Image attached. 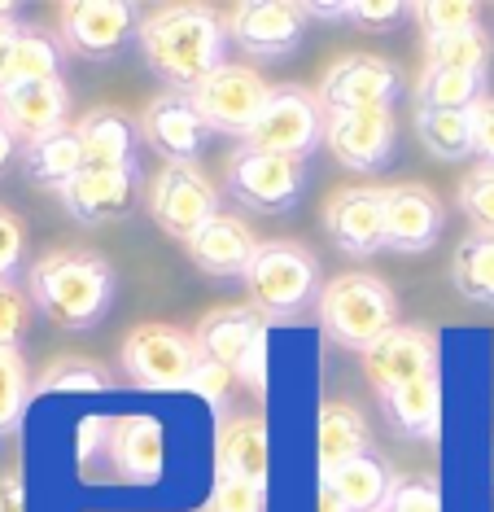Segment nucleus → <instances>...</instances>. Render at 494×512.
I'll return each instance as SVG.
<instances>
[{
  "label": "nucleus",
  "instance_id": "a878e982",
  "mask_svg": "<svg viewBox=\"0 0 494 512\" xmlns=\"http://www.w3.org/2000/svg\"><path fill=\"white\" fill-rule=\"evenodd\" d=\"M385 416L398 434L407 438H438L442 429V381L438 372H425V377H411L403 386H394L390 394H381Z\"/></svg>",
  "mask_w": 494,
  "mask_h": 512
},
{
  "label": "nucleus",
  "instance_id": "c9c22d12",
  "mask_svg": "<svg viewBox=\"0 0 494 512\" xmlns=\"http://www.w3.org/2000/svg\"><path fill=\"white\" fill-rule=\"evenodd\" d=\"M460 211L473 219L477 237H494V162H481L460 184Z\"/></svg>",
  "mask_w": 494,
  "mask_h": 512
},
{
  "label": "nucleus",
  "instance_id": "7ed1b4c3",
  "mask_svg": "<svg viewBox=\"0 0 494 512\" xmlns=\"http://www.w3.org/2000/svg\"><path fill=\"white\" fill-rule=\"evenodd\" d=\"M241 281H245V294H250L254 311L267 320L302 316L324 294L320 259L307 246H298V241H263Z\"/></svg>",
  "mask_w": 494,
  "mask_h": 512
},
{
  "label": "nucleus",
  "instance_id": "b1692460",
  "mask_svg": "<svg viewBox=\"0 0 494 512\" xmlns=\"http://www.w3.org/2000/svg\"><path fill=\"white\" fill-rule=\"evenodd\" d=\"M75 136H79V149H84V167H132L136 162L140 127L114 106L88 110L75 123Z\"/></svg>",
  "mask_w": 494,
  "mask_h": 512
},
{
  "label": "nucleus",
  "instance_id": "ea45409f",
  "mask_svg": "<svg viewBox=\"0 0 494 512\" xmlns=\"http://www.w3.org/2000/svg\"><path fill=\"white\" fill-rule=\"evenodd\" d=\"M232 381H237V372L232 368H223L215 364V359H197V372H193V381H188V390H197L210 407H223L228 403V394H232Z\"/></svg>",
  "mask_w": 494,
  "mask_h": 512
},
{
  "label": "nucleus",
  "instance_id": "9d476101",
  "mask_svg": "<svg viewBox=\"0 0 494 512\" xmlns=\"http://www.w3.org/2000/svg\"><path fill=\"white\" fill-rule=\"evenodd\" d=\"M272 88L263 84V75L250 66H219L202 88L193 92V106L206 119L210 132H228V136H250V127L258 123Z\"/></svg>",
  "mask_w": 494,
  "mask_h": 512
},
{
  "label": "nucleus",
  "instance_id": "58836bf2",
  "mask_svg": "<svg viewBox=\"0 0 494 512\" xmlns=\"http://www.w3.org/2000/svg\"><path fill=\"white\" fill-rule=\"evenodd\" d=\"M105 386H110V377H105L97 364L66 359V364H53L49 372H44L35 390H105Z\"/></svg>",
  "mask_w": 494,
  "mask_h": 512
},
{
  "label": "nucleus",
  "instance_id": "8fccbe9b",
  "mask_svg": "<svg viewBox=\"0 0 494 512\" xmlns=\"http://www.w3.org/2000/svg\"><path fill=\"white\" fill-rule=\"evenodd\" d=\"M490 482H494V442H490Z\"/></svg>",
  "mask_w": 494,
  "mask_h": 512
},
{
  "label": "nucleus",
  "instance_id": "2eb2a0df",
  "mask_svg": "<svg viewBox=\"0 0 494 512\" xmlns=\"http://www.w3.org/2000/svg\"><path fill=\"white\" fill-rule=\"evenodd\" d=\"M140 136H145L149 149L167 158L171 167H197L210 127H206L202 114H197L193 97L167 92V97L149 101L145 114H140Z\"/></svg>",
  "mask_w": 494,
  "mask_h": 512
},
{
  "label": "nucleus",
  "instance_id": "2f4dec72",
  "mask_svg": "<svg viewBox=\"0 0 494 512\" xmlns=\"http://www.w3.org/2000/svg\"><path fill=\"white\" fill-rule=\"evenodd\" d=\"M490 53L494 44L481 27H468L451 40H438V44H425V71H473V75H486L490 71Z\"/></svg>",
  "mask_w": 494,
  "mask_h": 512
},
{
  "label": "nucleus",
  "instance_id": "49530a36",
  "mask_svg": "<svg viewBox=\"0 0 494 512\" xmlns=\"http://www.w3.org/2000/svg\"><path fill=\"white\" fill-rule=\"evenodd\" d=\"M22 31L14 27V18L0 22V88H5V75H9V57H14V44H18Z\"/></svg>",
  "mask_w": 494,
  "mask_h": 512
},
{
  "label": "nucleus",
  "instance_id": "4c0bfd02",
  "mask_svg": "<svg viewBox=\"0 0 494 512\" xmlns=\"http://www.w3.org/2000/svg\"><path fill=\"white\" fill-rule=\"evenodd\" d=\"M267 499L258 486L241 482V477L215 473V491H210V508L206 512H263Z\"/></svg>",
  "mask_w": 494,
  "mask_h": 512
},
{
  "label": "nucleus",
  "instance_id": "4be33fe9",
  "mask_svg": "<svg viewBox=\"0 0 494 512\" xmlns=\"http://www.w3.org/2000/svg\"><path fill=\"white\" fill-rule=\"evenodd\" d=\"M110 464L123 482L154 486L162 477V425L154 416H119L110 425Z\"/></svg>",
  "mask_w": 494,
  "mask_h": 512
},
{
  "label": "nucleus",
  "instance_id": "0eeeda50",
  "mask_svg": "<svg viewBox=\"0 0 494 512\" xmlns=\"http://www.w3.org/2000/svg\"><path fill=\"white\" fill-rule=\"evenodd\" d=\"M145 206L154 224L175 241H188L197 228H206L219 215V193L202 176V167H162L145 189Z\"/></svg>",
  "mask_w": 494,
  "mask_h": 512
},
{
  "label": "nucleus",
  "instance_id": "473e14b6",
  "mask_svg": "<svg viewBox=\"0 0 494 512\" xmlns=\"http://www.w3.org/2000/svg\"><path fill=\"white\" fill-rule=\"evenodd\" d=\"M481 97H486V75H473V71L420 75V106L429 110H473Z\"/></svg>",
  "mask_w": 494,
  "mask_h": 512
},
{
  "label": "nucleus",
  "instance_id": "6ab92c4d",
  "mask_svg": "<svg viewBox=\"0 0 494 512\" xmlns=\"http://www.w3.org/2000/svg\"><path fill=\"white\" fill-rule=\"evenodd\" d=\"M446 211L438 193L425 184H394L390 206H385V250L398 254H420L442 237Z\"/></svg>",
  "mask_w": 494,
  "mask_h": 512
},
{
  "label": "nucleus",
  "instance_id": "a18cd8bd",
  "mask_svg": "<svg viewBox=\"0 0 494 512\" xmlns=\"http://www.w3.org/2000/svg\"><path fill=\"white\" fill-rule=\"evenodd\" d=\"M0 512H27V486L18 469L0 473Z\"/></svg>",
  "mask_w": 494,
  "mask_h": 512
},
{
  "label": "nucleus",
  "instance_id": "393cba45",
  "mask_svg": "<svg viewBox=\"0 0 494 512\" xmlns=\"http://www.w3.org/2000/svg\"><path fill=\"white\" fill-rule=\"evenodd\" d=\"M219 473L241 477L263 491L267 473H272V442H267V425L258 416H241L219 429Z\"/></svg>",
  "mask_w": 494,
  "mask_h": 512
},
{
  "label": "nucleus",
  "instance_id": "aec40b11",
  "mask_svg": "<svg viewBox=\"0 0 494 512\" xmlns=\"http://www.w3.org/2000/svg\"><path fill=\"white\" fill-rule=\"evenodd\" d=\"M66 114H70V88L62 84V79L0 92V119H5L9 132L22 136L27 145L40 141V136L62 132Z\"/></svg>",
  "mask_w": 494,
  "mask_h": 512
},
{
  "label": "nucleus",
  "instance_id": "37998d69",
  "mask_svg": "<svg viewBox=\"0 0 494 512\" xmlns=\"http://www.w3.org/2000/svg\"><path fill=\"white\" fill-rule=\"evenodd\" d=\"M473 154L481 162H494V97H486L473 106Z\"/></svg>",
  "mask_w": 494,
  "mask_h": 512
},
{
  "label": "nucleus",
  "instance_id": "c03bdc74",
  "mask_svg": "<svg viewBox=\"0 0 494 512\" xmlns=\"http://www.w3.org/2000/svg\"><path fill=\"white\" fill-rule=\"evenodd\" d=\"M403 14H407V5H398V0H350L346 5V18L368 22V27H385V22H394Z\"/></svg>",
  "mask_w": 494,
  "mask_h": 512
},
{
  "label": "nucleus",
  "instance_id": "5701e85b",
  "mask_svg": "<svg viewBox=\"0 0 494 512\" xmlns=\"http://www.w3.org/2000/svg\"><path fill=\"white\" fill-rule=\"evenodd\" d=\"M372 456V429L350 403H324L320 421H315V469L320 477L337 473L341 464Z\"/></svg>",
  "mask_w": 494,
  "mask_h": 512
},
{
  "label": "nucleus",
  "instance_id": "f03ea898",
  "mask_svg": "<svg viewBox=\"0 0 494 512\" xmlns=\"http://www.w3.org/2000/svg\"><path fill=\"white\" fill-rule=\"evenodd\" d=\"M31 298L57 329H92L114 298V272L92 250H53L31 267Z\"/></svg>",
  "mask_w": 494,
  "mask_h": 512
},
{
  "label": "nucleus",
  "instance_id": "de8ad7c7",
  "mask_svg": "<svg viewBox=\"0 0 494 512\" xmlns=\"http://www.w3.org/2000/svg\"><path fill=\"white\" fill-rule=\"evenodd\" d=\"M315 512H346V504H341L328 482H320V491H315Z\"/></svg>",
  "mask_w": 494,
  "mask_h": 512
},
{
  "label": "nucleus",
  "instance_id": "ddd939ff",
  "mask_svg": "<svg viewBox=\"0 0 494 512\" xmlns=\"http://www.w3.org/2000/svg\"><path fill=\"white\" fill-rule=\"evenodd\" d=\"M394 110H324V141L350 171H381L394 154Z\"/></svg>",
  "mask_w": 494,
  "mask_h": 512
},
{
  "label": "nucleus",
  "instance_id": "cd10ccee",
  "mask_svg": "<svg viewBox=\"0 0 494 512\" xmlns=\"http://www.w3.org/2000/svg\"><path fill=\"white\" fill-rule=\"evenodd\" d=\"M320 482L333 486L337 499L346 504V512H381L385 499H390V491H394L390 469H385L376 456H359V460L341 464L337 473L320 477Z\"/></svg>",
  "mask_w": 494,
  "mask_h": 512
},
{
  "label": "nucleus",
  "instance_id": "3c124183",
  "mask_svg": "<svg viewBox=\"0 0 494 512\" xmlns=\"http://www.w3.org/2000/svg\"><path fill=\"white\" fill-rule=\"evenodd\" d=\"M381 512H390V508H381Z\"/></svg>",
  "mask_w": 494,
  "mask_h": 512
},
{
  "label": "nucleus",
  "instance_id": "f3484780",
  "mask_svg": "<svg viewBox=\"0 0 494 512\" xmlns=\"http://www.w3.org/2000/svg\"><path fill=\"white\" fill-rule=\"evenodd\" d=\"M363 372H368L376 394H390L411 377L438 372V337L420 329V324H394L390 333L376 337L363 351Z\"/></svg>",
  "mask_w": 494,
  "mask_h": 512
},
{
  "label": "nucleus",
  "instance_id": "7c9ffc66",
  "mask_svg": "<svg viewBox=\"0 0 494 512\" xmlns=\"http://www.w3.org/2000/svg\"><path fill=\"white\" fill-rule=\"evenodd\" d=\"M57 66H62V53L57 44L44 36V31H22L18 44H14V57H9V75H5V88H27V84H49L57 79Z\"/></svg>",
  "mask_w": 494,
  "mask_h": 512
},
{
  "label": "nucleus",
  "instance_id": "9b49d317",
  "mask_svg": "<svg viewBox=\"0 0 494 512\" xmlns=\"http://www.w3.org/2000/svg\"><path fill=\"white\" fill-rule=\"evenodd\" d=\"M136 9L127 0H75L62 5V40L88 62H110L136 36Z\"/></svg>",
  "mask_w": 494,
  "mask_h": 512
},
{
  "label": "nucleus",
  "instance_id": "dca6fc26",
  "mask_svg": "<svg viewBox=\"0 0 494 512\" xmlns=\"http://www.w3.org/2000/svg\"><path fill=\"white\" fill-rule=\"evenodd\" d=\"M228 31L237 49H245L250 57H285L298 49L302 31H307V14L289 0H245V5L228 9Z\"/></svg>",
  "mask_w": 494,
  "mask_h": 512
},
{
  "label": "nucleus",
  "instance_id": "4468645a",
  "mask_svg": "<svg viewBox=\"0 0 494 512\" xmlns=\"http://www.w3.org/2000/svg\"><path fill=\"white\" fill-rule=\"evenodd\" d=\"M385 206H390V189H376V184H355V189L328 197L324 228L337 241V250L355 259L385 250Z\"/></svg>",
  "mask_w": 494,
  "mask_h": 512
},
{
  "label": "nucleus",
  "instance_id": "39448f33",
  "mask_svg": "<svg viewBox=\"0 0 494 512\" xmlns=\"http://www.w3.org/2000/svg\"><path fill=\"white\" fill-rule=\"evenodd\" d=\"M123 372L140 390H184L197 372L193 333H180L175 324H140L123 337Z\"/></svg>",
  "mask_w": 494,
  "mask_h": 512
},
{
  "label": "nucleus",
  "instance_id": "f704fd0d",
  "mask_svg": "<svg viewBox=\"0 0 494 512\" xmlns=\"http://www.w3.org/2000/svg\"><path fill=\"white\" fill-rule=\"evenodd\" d=\"M31 399V377L18 351H0V434L18 429Z\"/></svg>",
  "mask_w": 494,
  "mask_h": 512
},
{
  "label": "nucleus",
  "instance_id": "e433bc0d",
  "mask_svg": "<svg viewBox=\"0 0 494 512\" xmlns=\"http://www.w3.org/2000/svg\"><path fill=\"white\" fill-rule=\"evenodd\" d=\"M31 324V298L14 281H0V351H18Z\"/></svg>",
  "mask_w": 494,
  "mask_h": 512
},
{
  "label": "nucleus",
  "instance_id": "bb28decb",
  "mask_svg": "<svg viewBox=\"0 0 494 512\" xmlns=\"http://www.w3.org/2000/svg\"><path fill=\"white\" fill-rule=\"evenodd\" d=\"M22 167L35 184H49V189H66L70 180L84 171V149H79L75 127H62L53 136H40L22 149Z\"/></svg>",
  "mask_w": 494,
  "mask_h": 512
},
{
  "label": "nucleus",
  "instance_id": "20e7f679",
  "mask_svg": "<svg viewBox=\"0 0 494 512\" xmlns=\"http://www.w3.org/2000/svg\"><path fill=\"white\" fill-rule=\"evenodd\" d=\"M320 329L333 337L337 346H350V351H368L376 337H385L398 320V298L385 281H376L368 272H350V276H333L324 285L320 302Z\"/></svg>",
  "mask_w": 494,
  "mask_h": 512
},
{
  "label": "nucleus",
  "instance_id": "6e6552de",
  "mask_svg": "<svg viewBox=\"0 0 494 512\" xmlns=\"http://www.w3.org/2000/svg\"><path fill=\"white\" fill-rule=\"evenodd\" d=\"M228 193L241 206L263 215H285L302 202L307 193V171L298 158H280V154H258V149H241L228 162Z\"/></svg>",
  "mask_w": 494,
  "mask_h": 512
},
{
  "label": "nucleus",
  "instance_id": "412c9836",
  "mask_svg": "<svg viewBox=\"0 0 494 512\" xmlns=\"http://www.w3.org/2000/svg\"><path fill=\"white\" fill-rule=\"evenodd\" d=\"M184 246H188V259L210 276H245V267L254 263V254L263 241H254V232L245 228V219L219 211L206 228H197Z\"/></svg>",
  "mask_w": 494,
  "mask_h": 512
},
{
  "label": "nucleus",
  "instance_id": "1a4fd4ad",
  "mask_svg": "<svg viewBox=\"0 0 494 512\" xmlns=\"http://www.w3.org/2000/svg\"><path fill=\"white\" fill-rule=\"evenodd\" d=\"M197 351L237 377L263 386V316L254 307H219L206 311L193 329Z\"/></svg>",
  "mask_w": 494,
  "mask_h": 512
},
{
  "label": "nucleus",
  "instance_id": "09e8293b",
  "mask_svg": "<svg viewBox=\"0 0 494 512\" xmlns=\"http://www.w3.org/2000/svg\"><path fill=\"white\" fill-rule=\"evenodd\" d=\"M14 154H18V136L5 127V119H0V171L14 162Z\"/></svg>",
  "mask_w": 494,
  "mask_h": 512
},
{
  "label": "nucleus",
  "instance_id": "423d86ee",
  "mask_svg": "<svg viewBox=\"0 0 494 512\" xmlns=\"http://www.w3.org/2000/svg\"><path fill=\"white\" fill-rule=\"evenodd\" d=\"M324 141V106L307 88H272L258 123L245 136V149L280 158H307Z\"/></svg>",
  "mask_w": 494,
  "mask_h": 512
},
{
  "label": "nucleus",
  "instance_id": "f257e3e1",
  "mask_svg": "<svg viewBox=\"0 0 494 512\" xmlns=\"http://www.w3.org/2000/svg\"><path fill=\"white\" fill-rule=\"evenodd\" d=\"M140 53L158 79L193 97L223 66V27L202 5H162L136 31Z\"/></svg>",
  "mask_w": 494,
  "mask_h": 512
},
{
  "label": "nucleus",
  "instance_id": "a211bd4d",
  "mask_svg": "<svg viewBox=\"0 0 494 512\" xmlns=\"http://www.w3.org/2000/svg\"><path fill=\"white\" fill-rule=\"evenodd\" d=\"M136 189V162L132 167H84L62 189V202L70 219H79V224H110V219H123L136 206Z\"/></svg>",
  "mask_w": 494,
  "mask_h": 512
},
{
  "label": "nucleus",
  "instance_id": "72a5a7b5",
  "mask_svg": "<svg viewBox=\"0 0 494 512\" xmlns=\"http://www.w3.org/2000/svg\"><path fill=\"white\" fill-rule=\"evenodd\" d=\"M411 14L425 27V44L451 40L477 27V5H468V0H425V5H411Z\"/></svg>",
  "mask_w": 494,
  "mask_h": 512
},
{
  "label": "nucleus",
  "instance_id": "f8f14e48",
  "mask_svg": "<svg viewBox=\"0 0 494 512\" xmlns=\"http://www.w3.org/2000/svg\"><path fill=\"white\" fill-rule=\"evenodd\" d=\"M403 92V71L385 57L355 53L341 57L320 84V106L324 110H390Z\"/></svg>",
  "mask_w": 494,
  "mask_h": 512
},
{
  "label": "nucleus",
  "instance_id": "c756f323",
  "mask_svg": "<svg viewBox=\"0 0 494 512\" xmlns=\"http://www.w3.org/2000/svg\"><path fill=\"white\" fill-rule=\"evenodd\" d=\"M451 281L468 302L494 307V237L460 241V250L451 259Z\"/></svg>",
  "mask_w": 494,
  "mask_h": 512
},
{
  "label": "nucleus",
  "instance_id": "a19ab883",
  "mask_svg": "<svg viewBox=\"0 0 494 512\" xmlns=\"http://www.w3.org/2000/svg\"><path fill=\"white\" fill-rule=\"evenodd\" d=\"M390 512H442V499L433 491V482H398L390 499H385Z\"/></svg>",
  "mask_w": 494,
  "mask_h": 512
},
{
  "label": "nucleus",
  "instance_id": "79ce46f5",
  "mask_svg": "<svg viewBox=\"0 0 494 512\" xmlns=\"http://www.w3.org/2000/svg\"><path fill=\"white\" fill-rule=\"evenodd\" d=\"M22 250H27V232H22L18 215H9L5 206H0V281H9V276L18 272Z\"/></svg>",
  "mask_w": 494,
  "mask_h": 512
},
{
  "label": "nucleus",
  "instance_id": "c85d7f7f",
  "mask_svg": "<svg viewBox=\"0 0 494 512\" xmlns=\"http://www.w3.org/2000/svg\"><path fill=\"white\" fill-rule=\"evenodd\" d=\"M416 132H420V145L442 162L473 154V110H429V106H420L416 110Z\"/></svg>",
  "mask_w": 494,
  "mask_h": 512
}]
</instances>
